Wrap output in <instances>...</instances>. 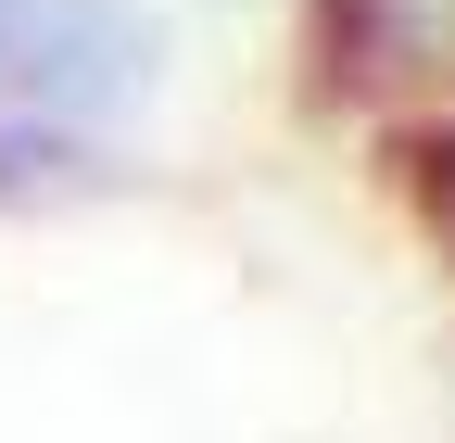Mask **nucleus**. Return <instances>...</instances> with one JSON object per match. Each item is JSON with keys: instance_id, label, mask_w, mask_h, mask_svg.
<instances>
[{"instance_id": "1", "label": "nucleus", "mask_w": 455, "mask_h": 443, "mask_svg": "<svg viewBox=\"0 0 455 443\" xmlns=\"http://www.w3.org/2000/svg\"><path fill=\"white\" fill-rule=\"evenodd\" d=\"M164 64H178V38H164L152 0H38L0 101H26L51 127H89V140H127L164 101Z\"/></svg>"}, {"instance_id": "2", "label": "nucleus", "mask_w": 455, "mask_h": 443, "mask_svg": "<svg viewBox=\"0 0 455 443\" xmlns=\"http://www.w3.org/2000/svg\"><path fill=\"white\" fill-rule=\"evenodd\" d=\"M455 89V51L430 0H291V101L316 127H392Z\"/></svg>"}, {"instance_id": "3", "label": "nucleus", "mask_w": 455, "mask_h": 443, "mask_svg": "<svg viewBox=\"0 0 455 443\" xmlns=\"http://www.w3.org/2000/svg\"><path fill=\"white\" fill-rule=\"evenodd\" d=\"M127 190H140L127 140H89V127H51L26 101H0V215H89Z\"/></svg>"}, {"instance_id": "4", "label": "nucleus", "mask_w": 455, "mask_h": 443, "mask_svg": "<svg viewBox=\"0 0 455 443\" xmlns=\"http://www.w3.org/2000/svg\"><path fill=\"white\" fill-rule=\"evenodd\" d=\"M367 165H379V203L405 215V241L455 279V89L392 115V127H367Z\"/></svg>"}]
</instances>
